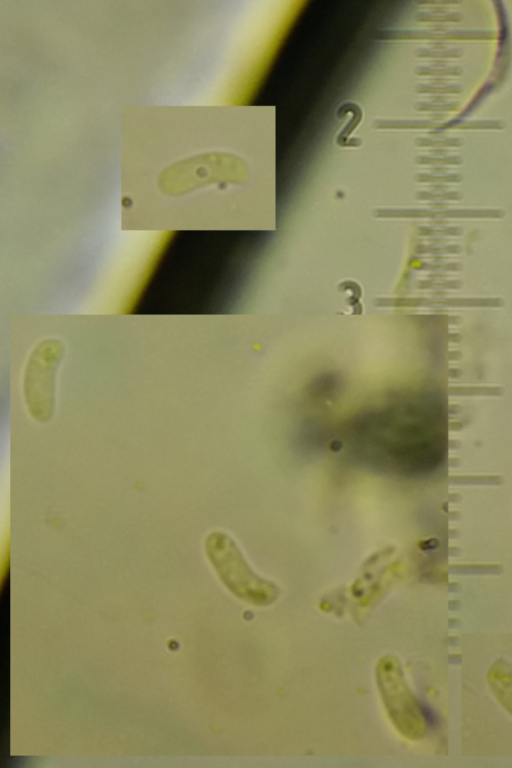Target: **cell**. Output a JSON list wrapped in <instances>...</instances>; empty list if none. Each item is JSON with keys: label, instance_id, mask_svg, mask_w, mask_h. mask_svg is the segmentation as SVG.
<instances>
[{"label": "cell", "instance_id": "cell-1", "mask_svg": "<svg viewBox=\"0 0 512 768\" xmlns=\"http://www.w3.org/2000/svg\"><path fill=\"white\" fill-rule=\"evenodd\" d=\"M205 550L221 581L238 598L256 606H268L277 600L278 586L254 572L228 534L210 532L205 538Z\"/></svg>", "mask_w": 512, "mask_h": 768}, {"label": "cell", "instance_id": "cell-2", "mask_svg": "<svg viewBox=\"0 0 512 768\" xmlns=\"http://www.w3.org/2000/svg\"><path fill=\"white\" fill-rule=\"evenodd\" d=\"M375 675L380 697L395 729L407 739H421L426 732L425 717L398 658L393 655L380 658Z\"/></svg>", "mask_w": 512, "mask_h": 768}, {"label": "cell", "instance_id": "cell-3", "mask_svg": "<svg viewBox=\"0 0 512 768\" xmlns=\"http://www.w3.org/2000/svg\"><path fill=\"white\" fill-rule=\"evenodd\" d=\"M60 359L58 353L36 354L29 361L23 379L27 411L37 423L49 422L55 412V383Z\"/></svg>", "mask_w": 512, "mask_h": 768}, {"label": "cell", "instance_id": "cell-4", "mask_svg": "<svg viewBox=\"0 0 512 768\" xmlns=\"http://www.w3.org/2000/svg\"><path fill=\"white\" fill-rule=\"evenodd\" d=\"M488 683L495 698L512 715V668L505 661L495 662L488 672Z\"/></svg>", "mask_w": 512, "mask_h": 768}]
</instances>
